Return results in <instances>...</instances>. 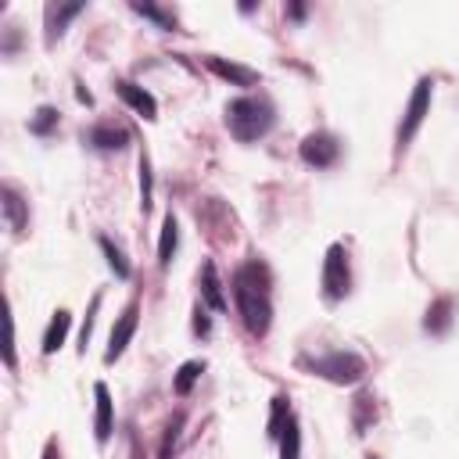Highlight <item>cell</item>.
<instances>
[{"label":"cell","mask_w":459,"mask_h":459,"mask_svg":"<svg viewBox=\"0 0 459 459\" xmlns=\"http://www.w3.org/2000/svg\"><path fill=\"white\" fill-rule=\"evenodd\" d=\"M233 298H237V312L240 323L251 337H265L269 323H273V298H269V269L258 258H247L237 273H233Z\"/></svg>","instance_id":"6da1fadb"},{"label":"cell","mask_w":459,"mask_h":459,"mask_svg":"<svg viewBox=\"0 0 459 459\" xmlns=\"http://www.w3.org/2000/svg\"><path fill=\"white\" fill-rule=\"evenodd\" d=\"M273 122H276V108L265 93H247V97H237L226 104V129L240 143L262 140L273 129Z\"/></svg>","instance_id":"7a4b0ae2"},{"label":"cell","mask_w":459,"mask_h":459,"mask_svg":"<svg viewBox=\"0 0 459 459\" xmlns=\"http://www.w3.org/2000/svg\"><path fill=\"white\" fill-rule=\"evenodd\" d=\"M298 366L308 369V373H316V377H323V380H330V384H359L366 377V359L355 355V351H344V348L341 351L316 355V359L301 355Z\"/></svg>","instance_id":"3957f363"},{"label":"cell","mask_w":459,"mask_h":459,"mask_svg":"<svg viewBox=\"0 0 459 459\" xmlns=\"http://www.w3.org/2000/svg\"><path fill=\"white\" fill-rule=\"evenodd\" d=\"M430 97H434V79L423 75V79L416 82V90H412L405 111H402V122H398V133H394V147H398V151H405V147L412 143V136L420 133L423 118L430 115Z\"/></svg>","instance_id":"277c9868"},{"label":"cell","mask_w":459,"mask_h":459,"mask_svg":"<svg viewBox=\"0 0 459 459\" xmlns=\"http://www.w3.org/2000/svg\"><path fill=\"white\" fill-rule=\"evenodd\" d=\"M351 290V265L344 244H330L323 258V298L326 301H344Z\"/></svg>","instance_id":"5b68a950"},{"label":"cell","mask_w":459,"mask_h":459,"mask_svg":"<svg viewBox=\"0 0 459 459\" xmlns=\"http://www.w3.org/2000/svg\"><path fill=\"white\" fill-rule=\"evenodd\" d=\"M298 154H301V161L312 165V169H330V165L341 158V140H337L333 133L319 129V133H308V136L301 140Z\"/></svg>","instance_id":"8992f818"},{"label":"cell","mask_w":459,"mask_h":459,"mask_svg":"<svg viewBox=\"0 0 459 459\" xmlns=\"http://www.w3.org/2000/svg\"><path fill=\"white\" fill-rule=\"evenodd\" d=\"M136 323H140V301H129L126 308H122V316H118V323L111 326V337H108V351H104V362H115L126 348H129V341H133V333H136Z\"/></svg>","instance_id":"52a82bcc"},{"label":"cell","mask_w":459,"mask_h":459,"mask_svg":"<svg viewBox=\"0 0 459 459\" xmlns=\"http://www.w3.org/2000/svg\"><path fill=\"white\" fill-rule=\"evenodd\" d=\"M82 143H90L93 151H126L129 147V129L118 122H97L82 133Z\"/></svg>","instance_id":"ba28073f"},{"label":"cell","mask_w":459,"mask_h":459,"mask_svg":"<svg viewBox=\"0 0 459 459\" xmlns=\"http://www.w3.org/2000/svg\"><path fill=\"white\" fill-rule=\"evenodd\" d=\"M452 323H455V298H452V294L434 298V301L427 305L423 330H427V333H434V337H441V333H448V330H452Z\"/></svg>","instance_id":"9c48e42d"},{"label":"cell","mask_w":459,"mask_h":459,"mask_svg":"<svg viewBox=\"0 0 459 459\" xmlns=\"http://www.w3.org/2000/svg\"><path fill=\"white\" fill-rule=\"evenodd\" d=\"M93 398H97L93 437H97V445H108V437H111V430H115V409H111V391H108V384H93Z\"/></svg>","instance_id":"30bf717a"},{"label":"cell","mask_w":459,"mask_h":459,"mask_svg":"<svg viewBox=\"0 0 459 459\" xmlns=\"http://www.w3.org/2000/svg\"><path fill=\"white\" fill-rule=\"evenodd\" d=\"M197 287H201V301H204L208 308H215V312H226L222 280H219V269H215V262H212V258L201 265V273H197Z\"/></svg>","instance_id":"8fae6325"},{"label":"cell","mask_w":459,"mask_h":459,"mask_svg":"<svg viewBox=\"0 0 459 459\" xmlns=\"http://www.w3.org/2000/svg\"><path fill=\"white\" fill-rule=\"evenodd\" d=\"M115 90H118V97H122L136 115H143L147 122H151V118H158V100H154L143 86H136V82H129V79H118V82H115Z\"/></svg>","instance_id":"7c38bea8"},{"label":"cell","mask_w":459,"mask_h":459,"mask_svg":"<svg viewBox=\"0 0 459 459\" xmlns=\"http://www.w3.org/2000/svg\"><path fill=\"white\" fill-rule=\"evenodd\" d=\"M204 65H208L219 79L233 82V86H258V72H255V68H244V65L222 61V57H215V54H208V57H204Z\"/></svg>","instance_id":"4fadbf2b"},{"label":"cell","mask_w":459,"mask_h":459,"mask_svg":"<svg viewBox=\"0 0 459 459\" xmlns=\"http://www.w3.org/2000/svg\"><path fill=\"white\" fill-rule=\"evenodd\" d=\"M0 197H4V219H7V226H11L14 233H25V226H29V201H25L11 183H4Z\"/></svg>","instance_id":"5bb4252c"},{"label":"cell","mask_w":459,"mask_h":459,"mask_svg":"<svg viewBox=\"0 0 459 459\" xmlns=\"http://www.w3.org/2000/svg\"><path fill=\"white\" fill-rule=\"evenodd\" d=\"M68 326H72V316H68V308H57V312L50 316L47 330H43V355H54V351L65 344V337H68Z\"/></svg>","instance_id":"9a60e30c"},{"label":"cell","mask_w":459,"mask_h":459,"mask_svg":"<svg viewBox=\"0 0 459 459\" xmlns=\"http://www.w3.org/2000/svg\"><path fill=\"white\" fill-rule=\"evenodd\" d=\"M86 11V4H61V7H47V43H54L61 32H65V25L75 18V14H82Z\"/></svg>","instance_id":"2e32d148"},{"label":"cell","mask_w":459,"mask_h":459,"mask_svg":"<svg viewBox=\"0 0 459 459\" xmlns=\"http://www.w3.org/2000/svg\"><path fill=\"white\" fill-rule=\"evenodd\" d=\"M176 247H179V226H176V215L169 212L165 222H161V237H158V265H161V269L172 265Z\"/></svg>","instance_id":"e0dca14e"},{"label":"cell","mask_w":459,"mask_h":459,"mask_svg":"<svg viewBox=\"0 0 459 459\" xmlns=\"http://www.w3.org/2000/svg\"><path fill=\"white\" fill-rule=\"evenodd\" d=\"M201 373H204V362H201V359L183 362V366L176 369V377H172V391H176V394H190V387L201 380Z\"/></svg>","instance_id":"ac0fdd59"},{"label":"cell","mask_w":459,"mask_h":459,"mask_svg":"<svg viewBox=\"0 0 459 459\" xmlns=\"http://www.w3.org/2000/svg\"><path fill=\"white\" fill-rule=\"evenodd\" d=\"M129 11L133 14H140V18H147V22H154L158 29H165V32H172L176 29V14L172 11H165V7H158V4H129Z\"/></svg>","instance_id":"d6986e66"},{"label":"cell","mask_w":459,"mask_h":459,"mask_svg":"<svg viewBox=\"0 0 459 459\" xmlns=\"http://www.w3.org/2000/svg\"><path fill=\"white\" fill-rule=\"evenodd\" d=\"M280 459H301V430H298V420L290 416L283 434H280Z\"/></svg>","instance_id":"ffe728a7"},{"label":"cell","mask_w":459,"mask_h":459,"mask_svg":"<svg viewBox=\"0 0 459 459\" xmlns=\"http://www.w3.org/2000/svg\"><path fill=\"white\" fill-rule=\"evenodd\" d=\"M54 129H57V108H50V104L36 108V115L29 118V133L32 136H50Z\"/></svg>","instance_id":"44dd1931"},{"label":"cell","mask_w":459,"mask_h":459,"mask_svg":"<svg viewBox=\"0 0 459 459\" xmlns=\"http://www.w3.org/2000/svg\"><path fill=\"white\" fill-rule=\"evenodd\" d=\"M97 244H100V251H104L108 265L115 269V276H118V280H129V262H126L122 247H118V244H111V237H97Z\"/></svg>","instance_id":"7402d4cb"},{"label":"cell","mask_w":459,"mask_h":459,"mask_svg":"<svg viewBox=\"0 0 459 459\" xmlns=\"http://www.w3.org/2000/svg\"><path fill=\"white\" fill-rule=\"evenodd\" d=\"M287 402H290L287 394H276V398H273V412H269V423H265V427H269V430H265L269 437H280V434H283V427H287V420H290V405H287Z\"/></svg>","instance_id":"603a6c76"},{"label":"cell","mask_w":459,"mask_h":459,"mask_svg":"<svg viewBox=\"0 0 459 459\" xmlns=\"http://www.w3.org/2000/svg\"><path fill=\"white\" fill-rule=\"evenodd\" d=\"M377 398L373 394H359L355 398V405H351V412H355V434H362L373 420H377V405H373Z\"/></svg>","instance_id":"cb8c5ba5"},{"label":"cell","mask_w":459,"mask_h":459,"mask_svg":"<svg viewBox=\"0 0 459 459\" xmlns=\"http://www.w3.org/2000/svg\"><path fill=\"white\" fill-rule=\"evenodd\" d=\"M183 412H176L169 423H165V434H161V448H158V455L161 459H172V448H176V441H179V430H183Z\"/></svg>","instance_id":"d4e9b609"},{"label":"cell","mask_w":459,"mask_h":459,"mask_svg":"<svg viewBox=\"0 0 459 459\" xmlns=\"http://www.w3.org/2000/svg\"><path fill=\"white\" fill-rule=\"evenodd\" d=\"M140 208H151V158L140 154Z\"/></svg>","instance_id":"484cf974"},{"label":"cell","mask_w":459,"mask_h":459,"mask_svg":"<svg viewBox=\"0 0 459 459\" xmlns=\"http://www.w3.org/2000/svg\"><path fill=\"white\" fill-rule=\"evenodd\" d=\"M97 308H100V294H93L90 312H86V319H82V330H79V351H86V341H90V333H93V316H97Z\"/></svg>","instance_id":"4316f807"},{"label":"cell","mask_w":459,"mask_h":459,"mask_svg":"<svg viewBox=\"0 0 459 459\" xmlns=\"http://www.w3.org/2000/svg\"><path fill=\"white\" fill-rule=\"evenodd\" d=\"M208 330H212V319H208V312L197 305V308H194V333H197V337H204Z\"/></svg>","instance_id":"83f0119b"},{"label":"cell","mask_w":459,"mask_h":459,"mask_svg":"<svg viewBox=\"0 0 459 459\" xmlns=\"http://www.w3.org/2000/svg\"><path fill=\"white\" fill-rule=\"evenodd\" d=\"M305 14H308V7H305V4H290V7H287V18H294V22H301Z\"/></svg>","instance_id":"f1b7e54d"},{"label":"cell","mask_w":459,"mask_h":459,"mask_svg":"<svg viewBox=\"0 0 459 459\" xmlns=\"http://www.w3.org/2000/svg\"><path fill=\"white\" fill-rule=\"evenodd\" d=\"M43 459H61V452H57V441H47V448H43Z\"/></svg>","instance_id":"f546056e"}]
</instances>
